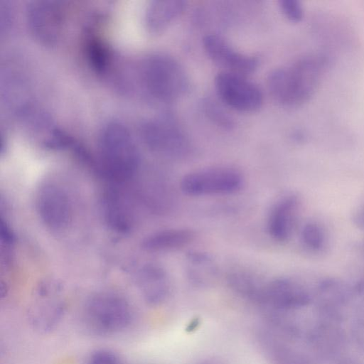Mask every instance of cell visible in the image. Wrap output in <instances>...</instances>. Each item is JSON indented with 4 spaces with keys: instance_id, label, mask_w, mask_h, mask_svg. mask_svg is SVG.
Returning a JSON list of instances; mask_svg holds the SVG:
<instances>
[{
    "instance_id": "2e32d148",
    "label": "cell",
    "mask_w": 364,
    "mask_h": 364,
    "mask_svg": "<svg viewBox=\"0 0 364 364\" xmlns=\"http://www.w3.org/2000/svg\"><path fill=\"white\" fill-rule=\"evenodd\" d=\"M186 6V1L181 0L151 1L144 16L146 29L152 34L164 32L182 15Z\"/></svg>"
},
{
    "instance_id": "8992f818",
    "label": "cell",
    "mask_w": 364,
    "mask_h": 364,
    "mask_svg": "<svg viewBox=\"0 0 364 364\" xmlns=\"http://www.w3.org/2000/svg\"><path fill=\"white\" fill-rule=\"evenodd\" d=\"M245 177L238 169L227 166L200 168L185 174L179 186L181 192L192 197L226 196L239 192Z\"/></svg>"
},
{
    "instance_id": "ffe728a7",
    "label": "cell",
    "mask_w": 364,
    "mask_h": 364,
    "mask_svg": "<svg viewBox=\"0 0 364 364\" xmlns=\"http://www.w3.org/2000/svg\"><path fill=\"white\" fill-rule=\"evenodd\" d=\"M87 51L90 62L97 71L107 69L109 63V52L106 44L95 36L90 37L87 43Z\"/></svg>"
},
{
    "instance_id": "8fae6325",
    "label": "cell",
    "mask_w": 364,
    "mask_h": 364,
    "mask_svg": "<svg viewBox=\"0 0 364 364\" xmlns=\"http://www.w3.org/2000/svg\"><path fill=\"white\" fill-rule=\"evenodd\" d=\"M203 46L209 58L223 68V71L247 76L258 67L257 58L237 50L216 33L205 35L203 38Z\"/></svg>"
},
{
    "instance_id": "44dd1931",
    "label": "cell",
    "mask_w": 364,
    "mask_h": 364,
    "mask_svg": "<svg viewBox=\"0 0 364 364\" xmlns=\"http://www.w3.org/2000/svg\"><path fill=\"white\" fill-rule=\"evenodd\" d=\"M301 242L312 251H319L325 243V234L322 228L314 222L305 224L301 230Z\"/></svg>"
},
{
    "instance_id": "5bb4252c",
    "label": "cell",
    "mask_w": 364,
    "mask_h": 364,
    "mask_svg": "<svg viewBox=\"0 0 364 364\" xmlns=\"http://www.w3.org/2000/svg\"><path fill=\"white\" fill-rule=\"evenodd\" d=\"M184 272L188 282L200 289L212 287L219 276V267L215 259L208 252L200 250H191L186 252Z\"/></svg>"
},
{
    "instance_id": "cb8c5ba5",
    "label": "cell",
    "mask_w": 364,
    "mask_h": 364,
    "mask_svg": "<svg viewBox=\"0 0 364 364\" xmlns=\"http://www.w3.org/2000/svg\"><path fill=\"white\" fill-rule=\"evenodd\" d=\"M280 10L289 21H300L304 11L301 4L296 0H281L279 3Z\"/></svg>"
},
{
    "instance_id": "9a60e30c",
    "label": "cell",
    "mask_w": 364,
    "mask_h": 364,
    "mask_svg": "<svg viewBox=\"0 0 364 364\" xmlns=\"http://www.w3.org/2000/svg\"><path fill=\"white\" fill-rule=\"evenodd\" d=\"M196 236V232L189 228H166L147 235L143 240L141 247L149 252H174L189 246Z\"/></svg>"
},
{
    "instance_id": "83f0119b",
    "label": "cell",
    "mask_w": 364,
    "mask_h": 364,
    "mask_svg": "<svg viewBox=\"0 0 364 364\" xmlns=\"http://www.w3.org/2000/svg\"><path fill=\"white\" fill-rule=\"evenodd\" d=\"M338 364H358L355 362L351 361V360H343L338 363Z\"/></svg>"
},
{
    "instance_id": "e0dca14e",
    "label": "cell",
    "mask_w": 364,
    "mask_h": 364,
    "mask_svg": "<svg viewBox=\"0 0 364 364\" xmlns=\"http://www.w3.org/2000/svg\"><path fill=\"white\" fill-rule=\"evenodd\" d=\"M339 323L320 319L306 336L310 345L323 356H333L344 347L346 336Z\"/></svg>"
},
{
    "instance_id": "3957f363",
    "label": "cell",
    "mask_w": 364,
    "mask_h": 364,
    "mask_svg": "<svg viewBox=\"0 0 364 364\" xmlns=\"http://www.w3.org/2000/svg\"><path fill=\"white\" fill-rule=\"evenodd\" d=\"M99 154L101 171L110 181L124 182L136 173L139 153L129 129L122 123L110 122L102 128Z\"/></svg>"
},
{
    "instance_id": "7c38bea8",
    "label": "cell",
    "mask_w": 364,
    "mask_h": 364,
    "mask_svg": "<svg viewBox=\"0 0 364 364\" xmlns=\"http://www.w3.org/2000/svg\"><path fill=\"white\" fill-rule=\"evenodd\" d=\"M299 200L289 194L279 198L272 207L267 219V231L274 241L284 242L292 235L296 222Z\"/></svg>"
},
{
    "instance_id": "52a82bcc",
    "label": "cell",
    "mask_w": 364,
    "mask_h": 364,
    "mask_svg": "<svg viewBox=\"0 0 364 364\" xmlns=\"http://www.w3.org/2000/svg\"><path fill=\"white\" fill-rule=\"evenodd\" d=\"M215 88L220 101L241 112H253L263 103L260 88L246 75L220 71L215 77Z\"/></svg>"
},
{
    "instance_id": "7a4b0ae2",
    "label": "cell",
    "mask_w": 364,
    "mask_h": 364,
    "mask_svg": "<svg viewBox=\"0 0 364 364\" xmlns=\"http://www.w3.org/2000/svg\"><path fill=\"white\" fill-rule=\"evenodd\" d=\"M323 63L317 57H305L290 65L274 69L267 77L271 96L277 103L286 107H296L306 102L319 83Z\"/></svg>"
},
{
    "instance_id": "7402d4cb",
    "label": "cell",
    "mask_w": 364,
    "mask_h": 364,
    "mask_svg": "<svg viewBox=\"0 0 364 364\" xmlns=\"http://www.w3.org/2000/svg\"><path fill=\"white\" fill-rule=\"evenodd\" d=\"M351 337L357 348L364 353V300L357 307L353 318Z\"/></svg>"
},
{
    "instance_id": "30bf717a",
    "label": "cell",
    "mask_w": 364,
    "mask_h": 364,
    "mask_svg": "<svg viewBox=\"0 0 364 364\" xmlns=\"http://www.w3.org/2000/svg\"><path fill=\"white\" fill-rule=\"evenodd\" d=\"M26 13L29 29L37 40L47 45L58 40L63 29L64 14L57 2L33 1L28 6Z\"/></svg>"
},
{
    "instance_id": "9c48e42d",
    "label": "cell",
    "mask_w": 364,
    "mask_h": 364,
    "mask_svg": "<svg viewBox=\"0 0 364 364\" xmlns=\"http://www.w3.org/2000/svg\"><path fill=\"white\" fill-rule=\"evenodd\" d=\"M310 301L309 293L301 284L287 277H277L265 282L258 304L284 313L304 308Z\"/></svg>"
},
{
    "instance_id": "d4e9b609",
    "label": "cell",
    "mask_w": 364,
    "mask_h": 364,
    "mask_svg": "<svg viewBox=\"0 0 364 364\" xmlns=\"http://www.w3.org/2000/svg\"><path fill=\"white\" fill-rule=\"evenodd\" d=\"M87 364H122L116 353L107 349H100L93 352Z\"/></svg>"
},
{
    "instance_id": "484cf974",
    "label": "cell",
    "mask_w": 364,
    "mask_h": 364,
    "mask_svg": "<svg viewBox=\"0 0 364 364\" xmlns=\"http://www.w3.org/2000/svg\"><path fill=\"white\" fill-rule=\"evenodd\" d=\"M353 291L356 294H363L364 292V276L355 284Z\"/></svg>"
},
{
    "instance_id": "5b68a950",
    "label": "cell",
    "mask_w": 364,
    "mask_h": 364,
    "mask_svg": "<svg viewBox=\"0 0 364 364\" xmlns=\"http://www.w3.org/2000/svg\"><path fill=\"white\" fill-rule=\"evenodd\" d=\"M142 139L150 151L175 160L186 159L193 152L188 136L170 114L150 119L141 129Z\"/></svg>"
},
{
    "instance_id": "603a6c76",
    "label": "cell",
    "mask_w": 364,
    "mask_h": 364,
    "mask_svg": "<svg viewBox=\"0 0 364 364\" xmlns=\"http://www.w3.org/2000/svg\"><path fill=\"white\" fill-rule=\"evenodd\" d=\"M205 109L209 118L218 125L224 128L232 127V119L217 102L208 100L205 102Z\"/></svg>"
},
{
    "instance_id": "ba28073f",
    "label": "cell",
    "mask_w": 364,
    "mask_h": 364,
    "mask_svg": "<svg viewBox=\"0 0 364 364\" xmlns=\"http://www.w3.org/2000/svg\"><path fill=\"white\" fill-rule=\"evenodd\" d=\"M36 206L41 220L49 230L60 232L70 225L71 203L60 186L50 182L42 184L37 192Z\"/></svg>"
},
{
    "instance_id": "ac0fdd59",
    "label": "cell",
    "mask_w": 364,
    "mask_h": 364,
    "mask_svg": "<svg viewBox=\"0 0 364 364\" xmlns=\"http://www.w3.org/2000/svg\"><path fill=\"white\" fill-rule=\"evenodd\" d=\"M105 220L109 227L120 234L130 232L134 226V219L128 205L119 194L109 190L102 200Z\"/></svg>"
},
{
    "instance_id": "4316f807",
    "label": "cell",
    "mask_w": 364,
    "mask_h": 364,
    "mask_svg": "<svg viewBox=\"0 0 364 364\" xmlns=\"http://www.w3.org/2000/svg\"><path fill=\"white\" fill-rule=\"evenodd\" d=\"M201 364H223V363L218 360H207L205 362H203Z\"/></svg>"
},
{
    "instance_id": "4fadbf2b",
    "label": "cell",
    "mask_w": 364,
    "mask_h": 364,
    "mask_svg": "<svg viewBox=\"0 0 364 364\" xmlns=\"http://www.w3.org/2000/svg\"><path fill=\"white\" fill-rule=\"evenodd\" d=\"M136 284L144 301L159 306L168 298L171 282L166 269L159 264L148 263L141 267L136 276Z\"/></svg>"
},
{
    "instance_id": "6da1fadb",
    "label": "cell",
    "mask_w": 364,
    "mask_h": 364,
    "mask_svg": "<svg viewBox=\"0 0 364 364\" xmlns=\"http://www.w3.org/2000/svg\"><path fill=\"white\" fill-rule=\"evenodd\" d=\"M136 74L141 92L155 102H173L185 96L190 88L189 78L183 67L165 53H152L144 58Z\"/></svg>"
},
{
    "instance_id": "277c9868",
    "label": "cell",
    "mask_w": 364,
    "mask_h": 364,
    "mask_svg": "<svg viewBox=\"0 0 364 364\" xmlns=\"http://www.w3.org/2000/svg\"><path fill=\"white\" fill-rule=\"evenodd\" d=\"M134 319L129 302L113 292H100L86 302L82 316L85 328L98 336H109L127 330Z\"/></svg>"
},
{
    "instance_id": "d6986e66",
    "label": "cell",
    "mask_w": 364,
    "mask_h": 364,
    "mask_svg": "<svg viewBox=\"0 0 364 364\" xmlns=\"http://www.w3.org/2000/svg\"><path fill=\"white\" fill-rule=\"evenodd\" d=\"M226 279L228 287L238 296L259 304L266 281L243 269L230 270Z\"/></svg>"
}]
</instances>
